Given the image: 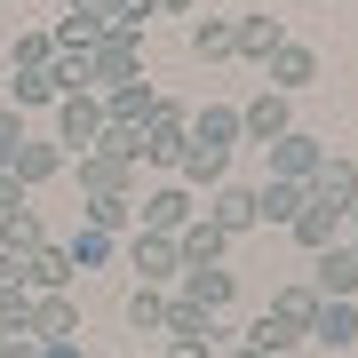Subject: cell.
Segmentation results:
<instances>
[{
  "label": "cell",
  "mask_w": 358,
  "mask_h": 358,
  "mask_svg": "<svg viewBox=\"0 0 358 358\" xmlns=\"http://www.w3.org/2000/svg\"><path fill=\"white\" fill-rule=\"evenodd\" d=\"M103 128H112V120H103V96H96V88L56 96V143H64L72 159H80V152H96V143H103Z\"/></svg>",
  "instance_id": "6da1fadb"
},
{
  "label": "cell",
  "mask_w": 358,
  "mask_h": 358,
  "mask_svg": "<svg viewBox=\"0 0 358 358\" xmlns=\"http://www.w3.org/2000/svg\"><path fill=\"white\" fill-rule=\"evenodd\" d=\"M88 64H96V96L103 88H120V80H143V32H103L96 48H88Z\"/></svg>",
  "instance_id": "7a4b0ae2"
},
{
  "label": "cell",
  "mask_w": 358,
  "mask_h": 358,
  "mask_svg": "<svg viewBox=\"0 0 358 358\" xmlns=\"http://www.w3.org/2000/svg\"><path fill=\"white\" fill-rule=\"evenodd\" d=\"M192 215H199V207H192V183H159V192L136 199V231H159V239H176Z\"/></svg>",
  "instance_id": "3957f363"
},
{
  "label": "cell",
  "mask_w": 358,
  "mask_h": 358,
  "mask_svg": "<svg viewBox=\"0 0 358 358\" xmlns=\"http://www.w3.org/2000/svg\"><path fill=\"white\" fill-rule=\"evenodd\" d=\"M231 294H239V279H231L223 263H192V271L176 279V303L207 310V319H223V310H231Z\"/></svg>",
  "instance_id": "277c9868"
},
{
  "label": "cell",
  "mask_w": 358,
  "mask_h": 358,
  "mask_svg": "<svg viewBox=\"0 0 358 358\" xmlns=\"http://www.w3.org/2000/svg\"><path fill=\"white\" fill-rule=\"evenodd\" d=\"M183 143H192V112H183V103H159V112L143 120V159H152V167H176Z\"/></svg>",
  "instance_id": "5b68a950"
},
{
  "label": "cell",
  "mask_w": 358,
  "mask_h": 358,
  "mask_svg": "<svg viewBox=\"0 0 358 358\" xmlns=\"http://www.w3.org/2000/svg\"><path fill=\"white\" fill-rule=\"evenodd\" d=\"M263 152H271V176H279V183H310V176H319V159H327V143L303 136V128H287L279 143H263Z\"/></svg>",
  "instance_id": "8992f818"
},
{
  "label": "cell",
  "mask_w": 358,
  "mask_h": 358,
  "mask_svg": "<svg viewBox=\"0 0 358 358\" xmlns=\"http://www.w3.org/2000/svg\"><path fill=\"white\" fill-rule=\"evenodd\" d=\"M128 263L143 271L136 287H176V279H183V255H176V239H159V231H136V239H128Z\"/></svg>",
  "instance_id": "52a82bcc"
},
{
  "label": "cell",
  "mask_w": 358,
  "mask_h": 358,
  "mask_svg": "<svg viewBox=\"0 0 358 358\" xmlns=\"http://www.w3.org/2000/svg\"><path fill=\"white\" fill-rule=\"evenodd\" d=\"M287 128H294V103H287L279 88H263L255 103H239V136H247V143H279Z\"/></svg>",
  "instance_id": "ba28073f"
},
{
  "label": "cell",
  "mask_w": 358,
  "mask_h": 358,
  "mask_svg": "<svg viewBox=\"0 0 358 358\" xmlns=\"http://www.w3.org/2000/svg\"><path fill=\"white\" fill-rule=\"evenodd\" d=\"M64 167H72V152H64V143H56V136H24V143H16V167H8V176H16V183H24V192H32V183L64 176Z\"/></svg>",
  "instance_id": "9c48e42d"
},
{
  "label": "cell",
  "mask_w": 358,
  "mask_h": 358,
  "mask_svg": "<svg viewBox=\"0 0 358 358\" xmlns=\"http://www.w3.org/2000/svg\"><path fill=\"white\" fill-rule=\"evenodd\" d=\"M319 303H358V247H319Z\"/></svg>",
  "instance_id": "30bf717a"
},
{
  "label": "cell",
  "mask_w": 358,
  "mask_h": 358,
  "mask_svg": "<svg viewBox=\"0 0 358 358\" xmlns=\"http://www.w3.org/2000/svg\"><path fill=\"white\" fill-rule=\"evenodd\" d=\"M271 88L279 96H294V88H310V80H319V48H310V40H279V56H271Z\"/></svg>",
  "instance_id": "8fae6325"
},
{
  "label": "cell",
  "mask_w": 358,
  "mask_h": 358,
  "mask_svg": "<svg viewBox=\"0 0 358 358\" xmlns=\"http://www.w3.org/2000/svg\"><path fill=\"white\" fill-rule=\"evenodd\" d=\"M80 192H88V199L128 192V199H136V167H128V159H112V152H80Z\"/></svg>",
  "instance_id": "7c38bea8"
},
{
  "label": "cell",
  "mask_w": 358,
  "mask_h": 358,
  "mask_svg": "<svg viewBox=\"0 0 358 358\" xmlns=\"http://www.w3.org/2000/svg\"><path fill=\"white\" fill-rule=\"evenodd\" d=\"M223 247H231V231L207 215V207H199V215L176 231V255H183V271H192V263H223Z\"/></svg>",
  "instance_id": "4fadbf2b"
},
{
  "label": "cell",
  "mask_w": 358,
  "mask_h": 358,
  "mask_svg": "<svg viewBox=\"0 0 358 358\" xmlns=\"http://www.w3.org/2000/svg\"><path fill=\"white\" fill-rule=\"evenodd\" d=\"M303 207H310V183H279V176L255 183V223H294Z\"/></svg>",
  "instance_id": "5bb4252c"
},
{
  "label": "cell",
  "mask_w": 358,
  "mask_h": 358,
  "mask_svg": "<svg viewBox=\"0 0 358 358\" xmlns=\"http://www.w3.org/2000/svg\"><path fill=\"white\" fill-rule=\"evenodd\" d=\"M310 199H319V207H350V199H358V159L327 152V159H319V176H310Z\"/></svg>",
  "instance_id": "9a60e30c"
},
{
  "label": "cell",
  "mask_w": 358,
  "mask_h": 358,
  "mask_svg": "<svg viewBox=\"0 0 358 358\" xmlns=\"http://www.w3.org/2000/svg\"><path fill=\"white\" fill-rule=\"evenodd\" d=\"M152 112H159V96L143 88V80H120V88H103V120H112V128H143Z\"/></svg>",
  "instance_id": "2e32d148"
},
{
  "label": "cell",
  "mask_w": 358,
  "mask_h": 358,
  "mask_svg": "<svg viewBox=\"0 0 358 358\" xmlns=\"http://www.w3.org/2000/svg\"><path fill=\"white\" fill-rule=\"evenodd\" d=\"M183 40H192V56H199V64H215V56H231V48H239V16H207V8H199Z\"/></svg>",
  "instance_id": "e0dca14e"
},
{
  "label": "cell",
  "mask_w": 358,
  "mask_h": 358,
  "mask_svg": "<svg viewBox=\"0 0 358 358\" xmlns=\"http://www.w3.org/2000/svg\"><path fill=\"white\" fill-rule=\"evenodd\" d=\"M72 287V255L64 247H32L24 255V294H64Z\"/></svg>",
  "instance_id": "ac0fdd59"
},
{
  "label": "cell",
  "mask_w": 358,
  "mask_h": 358,
  "mask_svg": "<svg viewBox=\"0 0 358 358\" xmlns=\"http://www.w3.org/2000/svg\"><path fill=\"white\" fill-rule=\"evenodd\" d=\"M287 231H294V247H310V255H319V247H334V239H343V207H319V199H310Z\"/></svg>",
  "instance_id": "d6986e66"
},
{
  "label": "cell",
  "mask_w": 358,
  "mask_h": 358,
  "mask_svg": "<svg viewBox=\"0 0 358 358\" xmlns=\"http://www.w3.org/2000/svg\"><path fill=\"white\" fill-rule=\"evenodd\" d=\"M279 40H287L279 16H239V48H231V56H247V64H271V56H279Z\"/></svg>",
  "instance_id": "ffe728a7"
},
{
  "label": "cell",
  "mask_w": 358,
  "mask_h": 358,
  "mask_svg": "<svg viewBox=\"0 0 358 358\" xmlns=\"http://www.w3.org/2000/svg\"><path fill=\"white\" fill-rule=\"evenodd\" d=\"M207 215H215L223 231H255V183H215Z\"/></svg>",
  "instance_id": "44dd1931"
},
{
  "label": "cell",
  "mask_w": 358,
  "mask_h": 358,
  "mask_svg": "<svg viewBox=\"0 0 358 358\" xmlns=\"http://www.w3.org/2000/svg\"><path fill=\"white\" fill-rule=\"evenodd\" d=\"M310 343L350 350V343H358V303H319V319H310Z\"/></svg>",
  "instance_id": "7402d4cb"
},
{
  "label": "cell",
  "mask_w": 358,
  "mask_h": 358,
  "mask_svg": "<svg viewBox=\"0 0 358 358\" xmlns=\"http://www.w3.org/2000/svg\"><path fill=\"white\" fill-rule=\"evenodd\" d=\"M167 310H176L167 287H128V327L136 334H167Z\"/></svg>",
  "instance_id": "603a6c76"
},
{
  "label": "cell",
  "mask_w": 358,
  "mask_h": 358,
  "mask_svg": "<svg viewBox=\"0 0 358 358\" xmlns=\"http://www.w3.org/2000/svg\"><path fill=\"white\" fill-rule=\"evenodd\" d=\"M40 343H80V303L72 294H40Z\"/></svg>",
  "instance_id": "cb8c5ba5"
},
{
  "label": "cell",
  "mask_w": 358,
  "mask_h": 358,
  "mask_svg": "<svg viewBox=\"0 0 358 358\" xmlns=\"http://www.w3.org/2000/svg\"><path fill=\"white\" fill-rule=\"evenodd\" d=\"M192 143L231 152V143H239V112H231V103H199V112H192Z\"/></svg>",
  "instance_id": "d4e9b609"
},
{
  "label": "cell",
  "mask_w": 358,
  "mask_h": 358,
  "mask_svg": "<svg viewBox=\"0 0 358 358\" xmlns=\"http://www.w3.org/2000/svg\"><path fill=\"white\" fill-rule=\"evenodd\" d=\"M32 247H48V231H40L32 199H24L16 215H0V255H32Z\"/></svg>",
  "instance_id": "484cf974"
},
{
  "label": "cell",
  "mask_w": 358,
  "mask_h": 358,
  "mask_svg": "<svg viewBox=\"0 0 358 358\" xmlns=\"http://www.w3.org/2000/svg\"><path fill=\"white\" fill-rule=\"evenodd\" d=\"M271 310H279L294 334H310V319H319V287H303V279H294V287H279V294H271Z\"/></svg>",
  "instance_id": "4316f807"
},
{
  "label": "cell",
  "mask_w": 358,
  "mask_h": 358,
  "mask_svg": "<svg viewBox=\"0 0 358 358\" xmlns=\"http://www.w3.org/2000/svg\"><path fill=\"white\" fill-rule=\"evenodd\" d=\"M32 327H40V294L8 287V294H0V334H32ZM32 343H40V334H32Z\"/></svg>",
  "instance_id": "83f0119b"
},
{
  "label": "cell",
  "mask_w": 358,
  "mask_h": 358,
  "mask_svg": "<svg viewBox=\"0 0 358 358\" xmlns=\"http://www.w3.org/2000/svg\"><path fill=\"white\" fill-rule=\"evenodd\" d=\"M64 255H72V271H96V263H112V231H96V223H80L72 239H64Z\"/></svg>",
  "instance_id": "f1b7e54d"
},
{
  "label": "cell",
  "mask_w": 358,
  "mask_h": 358,
  "mask_svg": "<svg viewBox=\"0 0 358 358\" xmlns=\"http://www.w3.org/2000/svg\"><path fill=\"white\" fill-rule=\"evenodd\" d=\"M183 183H223V167H231V152H215V143H183Z\"/></svg>",
  "instance_id": "f546056e"
},
{
  "label": "cell",
  "mask_w": 358,
  "mask_h": 358,
  "mask_svg": "<svg viewBox=\"0 0 358 358\" xmlns=\"http://www.w3.org/2000/svg\"><path fill=\"white\" fill-rule=\"evenodd\" d=\"M239 343H255V350H271V358H287L294 343H303V334H294V327L279 319V310H263V319H255V327H247V334H239Z\"/></svg>",
  "instance_id": "4dcf8cb0"
},
{
  "label": "cell",
  "mask_w": 358,
  "mask_h": 358,
  "mask_svg": "<svg viewBox=\"0 0 358 358\" xmlns=\"http://www.w3.org/2000/svg\"><path fill=\"white\" fill-rule=\"evenodd\" d=\"M56 96H64L56 72H16V80H8V103H16V112H40V103H56Z\"/></svg>",
  "instance_id": "1f68e13d"
},
{
  "label": "cell",
  "mask_w": 358,
  "mask_h": 358,
  "mask_svg": "<svg viewBox=\"0 0 358 358\" xmlns=\"http://www.w3.org/2000/svg\"><path fill=\"white\" fill-rule=\"evenodd\" d=\"M56 64V32H16V72H48Z\"/></svg>",
  "instance_id": "d6a6232c"
},
{
  "label": "cell",
  "mask_w": 358,
  "mask_h": 358,
  "mask_svg": "<svg viewBox=\"0 0 358 358\" xmlns=\"http://www.w3.org/2000/svg\"><path fill=\"white\" fill-rule=\"evenodd\" d=\"M88 223H96V231H128V223H136V199H128V192H112V199H88Z\"/></svg>",
  "instance_id": "836d02e7"
},
{
  "label": "cell",
  "mask_w": 358,
  "mask_h": 358,
  "mask_svg": "<svg viewBox=\"0 0 358 358\" xmlns=\"http://www.w3.org/2000/svg\"><path fill=\"white\" fill-rule=\"evenodd\" d=\"M223 319H215V334H167V358H215V343H223Z\"/></svg>",
  "instance_id": "e575fe53"
},
{
  "label": "cell",
  "mask_w": 358,
  "mask_h": 358,
  "mask_svg": "<svg viewBox=\"0 0 358 358\" xmlns=\"http://www.w3.org/2000/svg\"><path fill=\"white\" fill-rule=\"evenodd\" d=\"M16 143H24V112H16V103H0V176L16 167Z\"/></svg>",
  "instance_id": "d590c367"
},
{
  "label": "cell",
  "mask_w": 358,
  "mask_h": 358,
  "mask_svg": "<svg viewBox=\"0 0 358 358\" xmlns=\"http://www.w3.org/2000/svg\"><path fill=\"white\" fill-rule=\"evenodd\" d=\"M16 207H24V183H16V176H0V215H16Z\"/></svg>",
  "instance_id": "8d00e7d4"
},
{
  "label": "cell",
  "mask_w": 358,
  "mask_h": 358,
  "mask_svg": "<svg viewBox=\"0 0 358 358\" xmlns=\"http://www.w3.org/2000/svg\"><path fill=\"white\" fill-rule=\"evenodd\" d=\"M152 16H199V0H143Z\"/></svg>",
  "instance_id": "74e56055"
},
{
  "label": "cell",
  "mask_w": 358,
  "mask_h": 358,
  "mask_svg": "<svg viewBox=\"0 0 358 358\" xmlns=\"http://www.w3.org/2000/svg\"><path fill=\"white\" fill-rule=\"evenodd\" d=\"M8 287H24V255H0V294Z\"/></svg>",
  "instance_id": "f35d334b"
},
{
  "label": "cell",
  "mask_w": 358,
  "mask_h": 358,
  "mask_svg": "<svg viewBox=\"0 0 358 358\" xmlns=\"http://www.w3.org/2000/svg\"><path fill=\"white\" fill-rule=\"evenodd\" d=\"M0 358H40V343H32V334H8V343H0Z\"/></svg>",
  "instance_id": "ab89813d"
},
{
  "label": "cell",
  "mask_w": 358,
  "mask_h": 358,
  "mask_svg": "<svg viewBox=\"0 0 358 358\" xmlns=\"http://www.w3.org/2000/svg\"><path fill=\"white\" fill-rule=\"evenodd\" d=\"M40 358H88L80 343H40Z\"/></svg>",
  "instance_id": "60d3db41"
},
{
  "label": "cell",
  "mask_w": 358,
  "mask_h": 358,
  "mask_svg": "<svg viewBox=\"0 0 358 358\" xmlns=\"http://www.w3.org/2000/svg\"><path fill=\"white\" fill-rule=\"evenodd\" d=\"M343 223H350V239H358V199H350V207H343Z\"/></svg>",
  "instance_id": "b9f144b4"
},
{
  "label": "cell",
  "mask_w": 358,
  "mask_h": 358,
  "mask_svg": "<svg viewBox=\"0 0 358 358\" xmlns=\"http://www.w3.org/2000/svg\"><path fill=\"white\" fill-rule=\"evenodd\" d=\"M231 358H271V350H255V343H239V350H231Z\"/></svg>",
  "instance_id": "7bdbcfd3"
},
{
  "label": "cell",
  "mask_w": 358,
  "mask_h": 358,
  "mask_svg": "<svg viewBox=\"0 0 358 358\" xmlns=\"http://www.w3.org/2000/svg\"><path fill=\"white\" fill-rule=\"evenodd\" d=\"M350 247H358V239H350Z\"/></svg>",
  "instance_id": "ee69618b"
}]
</instances>
